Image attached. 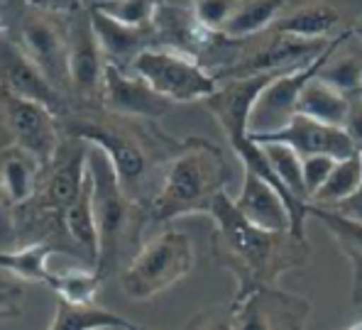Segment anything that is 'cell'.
<instances>
[{
    "label": "cell",
    "instance_id": "obj_11",
    "mask_svg": "<svg viewBox=\"0 0 362 330\" xmlns=\"http://www.w3.org/2000/svg\"><path fill=\"white\" fill-rule=\"evenodd\" d=\"M69 20V73L71 95L78 103H100L105 76V54L95 37L90 10L81 8L66 15Z\"/></svg>",
    "mask_w": 362,
    "mask_h": 330
},
{
    "label": "cell",
    "instance_id": "obj_31",
    "mask_svg": "<svg viewBox=\"0 0 362 330\" xmlns=\"http://www.w3.org/2000/svg\"><path fill=\"white\" fill-rule=\"evenodd\" d=\"M238 3L240 0H191L196 20L209 32H221L228 18L233 15V10L238 8Z\"/></svg>",
    "mask_w": 362,
    "mask_h": 330
},
{
    "label": "cell",
    "instance_id": "obj_33",
    "mask_svg": "<svg viewBox=\"0 0 362 330\" xmlns=\"http://www.w3.org/2000/svg\"><path fill=\"white\" fill-rule=\"evenodd\" d=\"M345 130L353 137L355 147L362 150V95L360 93L350 95V110H348V120H345Z\"/></svg>",
    "mask_w": 362,
    "mask_h": 330
},
{
    "label": "cell",
    "instance_id": "obj_32",
    "mask_svg": "<svg viewBox=\"0 0 362 330\" xmlns=\"http://www.w3.org/2000/svg\"><path fill=\"white\" fill-rule=\"evenodd\" d=\"M301 159H303V184H306L308 201H311L313 194L331 177L338 159L331 157V154H311V157H301Z\"/></svg>",
    "mask_w": 362,
    "mask_h": 330
},
{
    "label": "cell",
    "instance_id": "obj_1",
    "mask_svg": "<svg viewBox=\"0 0 362 330\" xmlns=\"http://www.w3.org/2000/svg\"><path fill=\"white\" fill-rule=\"evenodd\" d=\"M59 122L64 135L81 137L108 154L122 191L147 208L162 186L159 172H167L184 145L167 135L157 120L120 115L100 103L69 105Z\"/></svg>",
    "mask_w": 362,
    "mask_h": 330
},
{
    "label": "cell",
    "instance_id": "obj_13",
    "mask_svg": "<svg viewBox=\"0 0 362 330\" xmlns=\"http://www.w3.org/2000/svg\"><path fill=\"white\" fill-rule=\"evenodd\" d=\"M100 105L113 113L132 115V118L159 120L172 110V100L159 95L142 76H137L130 69H120L115 64L105 66L103 93Z\"/></svg>",
    "mask_w": 362,
    "mask_h": 330
},
{
    "label": "cell",
    "instance_id": "obj_5",
    "mask_svg": "<svg viewBox=\"0 0 362 330\" xmlns=\"http://www.w3.org/2000/svg\"><path fill=\"white\" fill-rule=\"evenodd\" d=\"M10 15L15 18L10 40L45 71V76L64 95H71L66 15L42 10L37 5L28 3V0H10Z\"/></svg>",
    "mask_w": 362,
    "mask_h": 330
},
{
    "label": "cell",
    "instance_id": "obj_6",
    "mask_svg": "<svg viewBox=\"0 0 362 330\" xmlns=\"http://www.w3.org/2000/svg\"><path fill=\"white\" fill-rule=\"evenodd\" d=\"M191 267H194L191 237L179 230H164L137 249L132 262L122 269L120 286L127 299L150 301L184 279Z\"/></svg>",
    "mask_w": 362,
    "mask_h": 330
},
{
    "label": "cell",
    "instance_id": "obj_21",
    "mask_svg": "<svg viewBox=\"0 0 362 330\" xmlns=\"http://www.w3.org/2000/svg\"><path fill=\"white\" fill-rule=\"evenodd\" d=\"M348 110H350V95L331 86L328 81H323L318 73L303 86L299 95V105H296V113L338 127H345Z\"/></svg>",
    "mask_w": 362,
    "mask_h": 330
},
{
    "label": "cell",
    "instance_id": "obj_3",
    "mask_svg": "<svg viewBox=\"0 0 362 330\" xmlns=\"http://www.w3.org/2000/svg\"><path fill=\"white\" fill-rule=\"evenodd\" d=\"M230 167L221 147L204 137H186L177 157L169 162L162 186L150 201V223L164 225L179 216H209L213 201L226 191Z\"/></svg>",
    "mask_w": 362,
    "mask_h": 330
},
{
    "label": "cell",
    "instance_id": "obj_26",
    "mask_svg": "<svg viewBox=\"0 0 362 330\" xmlns=\"http://www.w3.org/2000/svg\"><path fill=\"white\" fill-rule=\"evenodd\" d=\"M54 249H57L54 242H47V240L30 242L20 249H13V252L5 249L0 254V267H3V271H10L13 276H18V279L30 281V284L49 286L54 271L47 269V259H49V254Z\"/></svg>",
    "mask_w": 362,
    "mask_h": 330
},
{
    "label": "cell",
    "instance_id": "obj_36",
    "mask_svg": "<svg viewBox=\"0 0 362 330\" xmlns=\"http://www.w3.org/2000/svg\"><path fill=\"white\" fill-rule=\"evenodd\" d=\"M353 35H355V37H358V40L362 42V25H358V28H355V30H353Z\"/></svg>",
    "mask_w": 362,
    "mask_h": 330
},
{
    "label": "cell",
    "instance_id": "obj_24",
    "mask_svg": "<svg viewBox=\"0 0 362 330\" xmlns=\"http://www.w3.org/2000/svg\"><path fill=\"white\" fill-rule=\"evenodd\" d=\"M284 5L286 0H240L233 15L228 18V23L223 25L221 35L233 42L259 35L262 30L276 23Z\"/></svg>",
    "mask_w": 362,
    "mask_h": 330
},
{
    "label": "cell",
    "instance_id": "obj_17",
    "mask_svg": "<svg viewBox=\"0 0 362 330\" xmlns=\"http://www.w3.org/2000/svg\"><path fill=\"white\" fill-rule=\"evenodd\" d=\"M235 206L250 223L264 228V230L291 232V213L281 194L257 174L245 172L243 191L235 199Z\"/></svg>",
    "mask_w": 362,
    "mask_h": 330
},
{
    "label": "cell",
    "instance_id": "obj_19",
    "mask_svg": "<svg viewBox=\"0 0 362 330\" xmlns=\"http://www.w3.org/2000/svg\"><path fill=\"white\" fill-rule=\"evenodd\" d=\"M308 216L328 228L333 240L353 264V301H362V218L348 216L338 208L308 204Z\"/></svg>",
    "mask_w": 362,
    "mask_h": 330
},
{
    "label": "cell",
    "instance_id": "obj_27",
    "mask_svg": "<svg viewBox=\"0 0 362 330\" xmlns=\"http://www.w3.org/2000/svg\"><path fill=\"white\" fill-rule=\"evenodd\" d=\"M257 142V140H255ZM264 145V152H267V159L274 169L276 179L284 184V189L289 191L294 199L299 201H308V191H306V184H303V159L301 154L296 150H291L289 145H281V142H259Z\"/></svg>",
    "mask_w": 362,
    "mask_h": 330
},
{
    "label": "cell",
    "instance_id": "obj_22",
    "mask_svg": "<svg viewBox=\"0 0 362 330\" xmlns=\"http://www.w3.org/2000/svg\"><path fill=\"white\" fill-rule=\"evenodd\" d=\"M52 330H135L137 323L122 318L120 313L105 311L93 303H69L59 299L57 316L49 323Z\"/></svg>",
    "mask_w": 362,
    "mask_h": 330
},
{
    "label": "cell",
    "instance_id": "obj_28",
    "mask_svg": "<svg viewBox=\"0 0 362 330\" xmlns=\"http://www.w3.org/2000/svg\"><path fill=\"white\" fill-rule=\"evenodd\" d=\"M103 279L105 276L95 267L71 269L62 271V274H52L49 289H54L57 296L69 303H93Z\"/></svg>",
    "mask_w": 362,
    "mask_h": 330
},
{
    "label": "cell",
    "instance_id": "obj_12",
    "mask_svg": "<svg viewBox=\"0 0 362 330\" xmlns=\"http://www.w3.org/2000/svg\"><path fill=\"white\" fill-rule=\"evenodd\" d=\"M333 37L328 40H301V37H291L284 32H276L269 37L264 45L255 47L252 52L243 54L240 59H235L228 66H223L221 71H213L221 81H230V78H247L257 76V73H272V71H284V69L303 66V64L313 61L328 45Z\"/></svg>",
    "mask_w": 362,
    "mask_h": 330
},
{
    "label": "cell",
    "instance_id": "obj_7",
    "mask_svg": "<svg viewBox=\"0 0 362 330\" xmlns=\"http://www.w3.org/2000/svg\"><path fill=\"white\" fill-rule=\"evenodd\" d=\"M130 71L145 78L159 95L172 103H196L209 98L218 88L213 71L201 66V59L172 47H150L135 61Z\"/></svg>",
    "mask_w": 362,
    "mask_h": 330
},
{
    "label": "cell",
    "instance_id": "obj_10",
    "mask_svg": "<svg viewBox=\"0 0 362 330\" xmlns=\"http://www.w3.org/2000/svg\"><path fill=\"white\" fill-rule=\"evenodd\" d=\"M3 130L10 142L35 154L42 164H49L62 145V122L54 110L37 100L20 98L3 88Z\"/></svg>",
    "mask_w": 362,
    "mask_h": 330
},
{
    "label": "cell",
    "instance_id": "obj_29",
    "mask_svg": "<svg viewBox=\"0 0 362 330\" xmlns=\"http://www.w3.org/2000/svg\"><path fill=\"white\" fill-rule=\"evenodd\" d=\"M159 3L162 0H105L93 10H100L103 15L125 25H152Z\"/></svg>",
    "mask_w": 362,
    "mask_h": 330
},
{
    "label": "cell",
    "instance_id": "obj_20",
    "mask_svg": "<svg viewBox=\"0 0 362 330\" xmlns=\"http://www.w3.org/2000/svg\"><path fill=\"white\" fill-rule=\"evenodd\" d=\"M62 228L69 240L74 242V247L95 267V262H98V225H95L93 213V177H90V169L86 181H83L81 194L62 213Z\"/></svg>",
    "mask_w": 362,
    "mask_h": 330
},
{
    "label": "cell",
    "instance_id": "obj_16",
    "mask_svg": "<svg viewBox=\"0 0 362 330\" xmlns=\"http://www.w3.org/2000/svg\"><path fill=\"white\" fill-rule=\"evenodd\" d=\"M90 10L95 37L100 42V49L105 54V61L115 64L120 69H130L132 61L150 47H157V30L152 25H125L108 18L100 10Z\"/></svg>",
    "mask_w": 362,
    "mask_h": 330
},
{
    "label": "cell",
    "instance_id": "obj_2",
    "mask_svg": "<svg viewBox=\"0 0 362 330\" xmlns=\"http://www.w3.org/2000/svg\"><path fill=\"white\" fill-rule=\"evenodd\" d=\"M209 216L216 223V235L211 240L213 257L235 274L238 296L259 286H272L284 271L308 262L311 247L306 240H296L289 230H264L250 223L226 191L213 201Z\"/></svg>",
    "mask_w": 362,
    "mask_h": 330
},
{
    "label": "cell",
    "instance_id": "obj_34",
    "mask_svg": "<svg viewBox=\"0 0 362 330\" xmlns=\"http://www.w3.org/2000/svg\"><path fill=\"white\" fill-rule=\"evenodd\" d=\"M28 3L37 5L42 10H49V13L57 15H71L76 10L86 8V0H28Z\"/></svg>",
    "mask_w": 362,
    "mask_h": 330
},
{
    "label": "cell",
    "instance_id": "obj_30",
    "mask_svg": "<svg viewBox=\"0 0 362 330\" xmlns=\"http://www.w3.org/2000/svg\"><path fill=\"white\" fill-rule=\"evenodd\" d=\"M318 76L338 90H343V93L355 95L362 86V64L355 59V57H345V59H338V61H333V57H331L326 66L318 71Z\"/></svg>",
    "mask_w": 362,
    "mask_h": 330
},
{
    "label": "cell",
    "instance_id": "obj_8",
    "mask_svg": "<svg viewBox=\"0 0 362 330\" xmlns=\"http://www.w3.org/2000/svg\"><path fill=\"white\" fill-rule=\"evenodd\" d=\"M350 37H353V30H345L343 35L333 37L331 45H328L313 61L303 64V66L284 69V71L276 73L267 86L259 90L257 98H255L252 110H250V120H247L250 135H267V132H274V130H279V127H284L286 122L294 118L303 86L326 66L328 59H331L335 52L343 47V42L350 40Z\"/></svg>",
    "mask_w": 362,
    "mask_h": 330
},
{
    "label": "cell",
    "instance_id": "obj_15",
    "mask_svg": "<svg viewBox=\"0 0 362 330\" xmlns=\"http://www.w3.org/2000/svg\"><path fill=\"white\" fill-rule=\"evenodd\" d=\"M0 66H3V88L10 93L20 95V98L37 100V103L47 105L62 115L69 110V95H64L49 78L45 76L40 66L15 45L10 37H3V47H0Z\"/></svg>",
    "mask_w": 362,
    "mask_h": 330
},
{
    "label": "cell",
    "instance_id": "obj_23",
    "mask_svg": "<svg viewBox=\"0 0 362 330\" xmlns=\"http://www.w3.org/2000/svg\"><path fill=\"white\" fill-rule=\"evenodd\" d=\"M362 189V152H353L350 157L338 159L331 172V177L326 179V184L313 194L311 204L316 206H328V208H340L350 199L360 194Z\"/></svg>",
    "mask_w": 362,
    "mask_h": 330
},
{
    "label": "cell",
    "instance_id": "obj_25",
    "mask_svg": "<svg viewBox=\"0 0 362 330\" xmlns=\"http://www.w3.org/2000/svg\"><path fill=\"white\" fill-rule=\"evenodd\" d=\"M340 25V13L328 3H313L294 10L284 20H276L274 30L301 40H328Z\"/></svg>",
    "mask_w": 362,
    "mask_h": 330
},
{
    "label": "cell",
    "instance_id": "obj_18",
    "mask_svg": "<svg viewBox=\"0 0 362 330\" xmlns=\"http://www.w3.org/2000/svg\"><path fill=\"white\" fill-rule=\"evenodd\" d=\"M45 164L30 154L28 150L18 147L15 142H5L0 152V186H3V204L10 208L30 204L37 194L40 177Z\"/></svg>",
    "mask_w": 362,
    "mask_h": 330
},
{
    "label": "cell",
    "instance_id": "obj_14",
    "mask_svg": "<svg viewBox=\"0 0 362 330\" xmlns=\"http://www.w3.org/2000/svg\"><path fill=\"white\" fill-rule=\"evenodd\" d=\"M257 142H281L296 150L301 157H311V154H331L335 159H345L353 152H358L353 137L348 135L345 127L328 125V122L313 120L308 115L296 113L294 118L286 122L284 127L267 135H250Z\"/></svg>",
    "mask_w": 362,
    "mask_h": 330
},
{
    "label": "cell",
    "instance_id": "obj_35",
    "mask_svg": "<svg viewBox=\"0 0 362 330\" xmlns=\"http://www.w3.org/2000/svg\"><path fill=\"white\" fill-rule=\"evenodd\" d=\"M105 3V0H86V8H95V5Z\"/></svg>",
    "mask_w": 362,
    "mask_h": 330
},
{
    "label": "cell",
    "instance_id": "obj_9",
    "mask_svg": "<svg viewBox=\"0 0 362 330\" xmlns=\"http://www.w3.org/2000/svg\"><path fill=\"white\" fill-rule=\"evenodd\" d=\"M88 150L90 145L83 142L81 137H62L59 150L52 157V162L42 169L40 186H37L35 199L40 213L62 218L69 204L81 194L83 181L88 177Z\"/></svg>",
    "mask_w": 362,
    "mask_h": 330
},
{
    "label": "cell",
    "instance_id": "obj_4",
    "mask_svg": "<svg viewBox=\"0 0 362 330\" xmlns=\"http://www.w3.org/2000/svg\"><path fill=\"white\" fill-rule=\"evenodd\" d=\"M88 169L93 177V213L98 225L95 269L103 276H110L118 267L122 249H130L137 242L142 225L150 220V213L145 204L122 191L108 154L93 145L88 150Z\"/></svg>",
    "mask_w": 362,
    "mask_h": 330
}]
</instances>
